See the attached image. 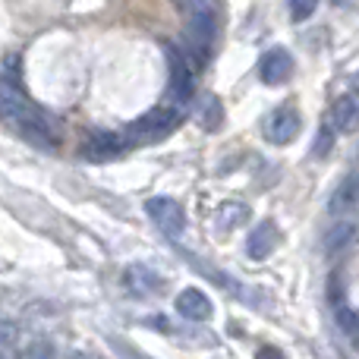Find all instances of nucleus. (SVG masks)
<instances>
[{"label": "nucleus", "instance_id": "nucleus-1", "mask_svg": "<svg viewBox=\"0 0 359 359\" xmlns=\"http://www.w3.org/2000/svg\"><path fill=\"white\" fill-rule=\"evenodd\" d=\"M0 117L10 130H16L25 142L38 145L44 151L57 149V130L48 114H41L13 82H0Z\"/></svg>", "mask_w": 359, "mask_h": 359}, {"label": "nucleus", "instance_id": "nucleus-2", "mask_svg": "<svg viewBox=\"0 0 359 359\" xmlns=\"http://www.w3.org/2000/svg\"><path fill=\"white\" fill-rule=\"evenodd\" d=\"M215 10H196L189 13L186 22V41H189V57L196 60V67H205L211 57V44H215Z\"/></svg>", "mask_w": 359, "mask_h": 359}, {"label": "nucleus", "instance_id": "nucleus-3", "mask_svg": "<svg viewBox=\"0 0 359 359\" xmlns=\"http://www.w3.org/2000/svg\"><path fill=\"white\" fill-rule=\"evenodd\" d=\"M177 123H180V111H177V107L158 104V107H151L149 114H142V117L130 126V136L133 139H161V136H168Z\"/></svg>", "mask_w": 359, "mask_h": 359}, {"label": "nucleus", "instance_id": "nucleus-4", "mask_svg": "<svg viewBox=\"0 0 359 359\" xmlns=\"http://www.w3.org/2000/svg\"><path fill=\"white\" fill-rule=\"evenodd\" d=\"M145 211H149V217L155 221V227L161 230V233H168L170 240H180V236H183V230H186V211L180 208L174 198H168V196L149 198Z\"/></svg>", "mask_w": 359, "mask_h": 359}, {"label": "nucleus", "instance_id": "nucleus-5", "mask_svg": "<svg viewBox=\"0 0 359 359\" xmlns=\"http://www.w3.org/2000/svg\"><path fill=\"white\" fill-rule=\"evenodd\" d=\"M126 149H130V139L123 133L95 130V133H88L86 145H82V158H88V161H111V158L123 155Z\"/></svg>", "mask_w": 359, "mask_h": 359}, {"label": "nucleus", "instance_id": "nucleus-6", "mask_svg": "<svg viewBox=\"0 0 359 359\" xmlns=\"http://www.w3.org/2000/svg\"><path fill=\"white\" fill-rule=\"evenodd\" d=\"M299 126H303V120H299L297 107L284 104V107H278V111L268 117L265 139L268 142H274V145H287V142H293V136L299 133Z\"/></svg>", "mask_w": 359, "mask_h": 359}, {"label": "nucleus", "instance_id": "nucleus-7", "mask_svg": "<svg viewBox=\"0 0 359 359\" xmlns=\"http://www.w3.org/2000/svg\"><path fill=\"white\" fill-rule=\"evenodd\" d=\"M164 54H168V67H170V92H174V98L186 101L192 98V67L189 60H186V54H180L177 44H168L164 48Z\"/></svg>", "mask_w": 359, "mask_h": 359}, {"label": "nucleus", "instance_id": "nucleus-8", "mask_svg": "<svg viewBox=\"0 0 359 359\" xmlns=\"http://www.w3.org/2000/svg\"><path fill=\"white\" fill-rule=\"evenodd\" d=\"M259 76L265 86H284L293 76V57L284 48H271L262 54L259 60Z\"/></svg>", "mask_w": 359, "mask_h": 359}, {"label": "nucleus", "instance_id": "nucleus-9", "mask_svg": "<svg viewBox=\"0 0 359 359\" xmlns=\"http://www.w3.org/2000/svg\"><path fill=\"white\" fill-rule=\"evenodd\" d=\"M331 126L337 133H353L359 126V95L356 92H347L334 101V107H331Z\"/></svg>", "mask_w": 359, "mask_h": 359}, {"label": "nucleus", "instance_id": "nucleus-10", "mask_svg": "<svg viewBox=\"0 0 359 359\" xmlns=\"http://www.w3.org/2000/svg\"><path fill=\"white\" fill-rule=\"evenodd\" d=\"M274 246H278V227H274L271 221H262L259 227L246 236V255L255 262L268 259V255L274 252Z\"/></svg>", "mask_w": 359, "mask_h": 359}, {"label": "nucleus", "instance_id": "nucleus-11", "mask_svg": "<svg viewBox=\"0 0 359 359\" xmlns=\"http://www.w3.org/2000/svg\"><path fill=\"white\" fill-rule=\"evenodd\" d=\"M359 208V177L350 174L341 180L334 192L328 198V211L331 215H347V211H356Z\"/></svg>", "mask_w": 359, "mask_h": 359}, {"label": "nucleus", "instance_id": "nucleus-12", "mask_svg": "<svg viewBox=\"0 0 359 359\" xmlns=\"http://www.w3.org/2000/svg\"><path fill=\"white\" fill-rule=\"evenodd\" d=\"M177 312L183 318H192V322H205V318H211V299L196 287H186L177 297Z\"/></svg>", "mask_w": 359, "mask_h": 359}, {"label": "nucleus", "instance_id": "nucleus-13", "mask_svg": "<svg viewBox=\"0 0 359 359\" xmlns=\"http://www.w3.org/2000/svg\"><path fill=\"white\" fill-rule=\"evenodd\" d=\"M356 236H359V227L353 221H344V224H334V227L325 233V240H322V249L328 255H341L344 249H350L356 243Z\"/></svg>", "mask_w": 359, "mask_h": 359}, {"label": "nucleus", "instance_id": "nucleus-14", "mask_svg": "<svg viewBox=\"0 0 359 359\" xmlns=\"http://www.w3.org/2000/svg\"><path fill=\"white\" fill-rule=\"evenodd\" d=\"M126 287L133 293H155L161 287V278L145 265H133V268H126Z\"/></svg>", "mask_w": 359, "mask_h": 359}, {"label": "nucleus", "instance_id": "nucleus-15", "mask_svg": "<svg viewBox=\"0 0 359 359\" xmlns=\"http://www.w3.org/2000/svg\"><path fill=\"white\" fill-rule=\"evenodd\" d=\"M249 217V208L243 202H224L217 208V227L221 230H233L236 224H243Z\"/></svg>", "mask_w": 359, "mask_h": 359}, {"label": "nucleus", "instance_id": "nucleus-16", "mask_svg": "<svg viewBox=\"0 0 359 359\" xmlns=\"http://www.w3.org/2000/svg\"><path fill=\"white\" fill-rule=\"evenodd\" d=\"M198 120H202V126L205 130H217L221 126V120H224V114H221V101L217 98H205L202 101V114H198Z\"/></svg>", "mask_w": 359, "mask_h": 359}, {"label": "nucleus", "instance_id": "nucleus-17", "mask_svg": "<svg viewBox=\"0 0 359 359\" xmlns=\"http://www.w3.org/2000/svg\"><path fill=\"white\" fill-rule=\"evenodd\" d=\"M337 325H341V328L359 344V312L347 309V306H337Z\"/></svg>", "mask_w": 359, "mask_h": 359}, {"label": "nucleus", "instance_id": "nucleus-18", "mask_svg": "<svg viewBox=\"0 0 359 359\" xmlns=\"http://www.w3.org/2000/svg\"><path fill=\"white\" fill-rule=\"evenodd\" d=\"M316 10H318V0H290V19L293 22H306Z\"/></svg>", "mask_w": 359, "mask_h": 359}, {"label": "nucleus", "instance_id": "nucleus-19", "mask_svg": "<svg viewBox=\"0 0 359 359\" xmlns=\"http://www.w3.org/2000/svg\"><path fill=\"white\" fill-rule=\"evenodd\" d=\"M10 344H16V328L10 322H0V350H6Z\"/></svg>", "mask_w": 359, "mask_h": 359}, {"label": "nucleus", "instance_id": "nucleus-20", "mask_svg": "<svg viewBox=\"0 0 359 359\" xmlns=\"http://www.w3.org/2000/svg\"><path fill=\"white\" fill-rule=\"evenodd\" d=\"M186 13H196V10H215V0H177Z\"/></svg>", "mask_w": 359, "mask_h": 359}, {"label": "nucleus", "instance_id": "nucleus-21", "mask_svg": "<svg viewBox=\"0 0 359 359\" xmlns=\"http://www.w3.org/2000/svg\"><path fill=\"white\" fill-rule=\"evenodd\" d=\"M318 136H322V139L316 142V151L322 155V151H328V149H331V142H334V136H331V126H325V130L318 133Z\"/></svg>", "mask_w": 359, "mask_h": 359}]
</instances>
